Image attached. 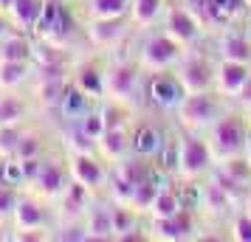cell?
I'll list each match as a JSON object with an SVG mask.
<instances>
[{"instance_id":"obj_1","label":"cell","mask_w":251,"mask_h":242,"mask_svg":"<svg viewBox=\"0 0 251 242\" xmlns=\"http://www.w3.org/2000/svg\"><path fill=\"white\" fill-rule=\"evenodd\" d=\"M68 183H71L68 161L59 158L57 152H46V155L37 161L31 177H28V189L37 192V195L43 197V200H48V203L57 200V197L65 192Z\"/></svg>"},{"instance_id":"obj_2","label":"cell","mask_w":251,"mask_h":242,"mask_svg":"<svg viewBox=\"0 0 251 242\" xmlns=\"http://www.w3.org/2000/svg\"><path fill=\"white\" fill-rule=\"evenodd\" d=\"M138 79H141V65H136L133 59H113L110 68L104 70V96L127 104L130 99H136Z\"/></svg>"},{"instance_id":"obj_3","label":"cell","mask_w":251,"mask_h":242,"mask_svg":"<svg viewBox=\"0 0 251 242\" xmlns=\"http://www.w3.org/2000/svg\"><path fill=\"white\" fill-rule=\"evenodd\" d=\"M181 59V43L170 37L167 31L164 34H152L141 45V54H138V65L147 70H167L172 62Z\"/></svg>"},{"instance_id":"obj_4","label":"cell","mask_w":251,"mask_h":242,"mask_svg":"<svg viewBox=\"0 0 251 242\" xmlns=\"http://www.w3.org/2000/svg\"><path fill=\"white\" fill-rule=\"evenodd\" d=\"M246 141H249V132L243 127V121L234 118V115H226L220 118L212 130V147H215L217 155H237L240 150H246Z\"/></svg>"},{"instance_id":"obj_5","label":"cell","mask_w":251,"mask_h":242,"mask_svg":"<svg viewBox=\"0 0 251 242\" xmlns=\"http://www.w3.org/2000/svg\"><path fill=\"white\" fill-rule=\"evenodd\" d=\"M183 96H186V90H183L181 79H178L175 73L155 70V73H152V79L147 82V99L155 104V107H161V110L178 107Z\"/></svg>"},{"instance_id":"obj_6","label":"cell","mask_w":251,"mask_h":242,"mask_svg":"<svg viewBox=\"0 0 251 242\" xmlns=\"http://www.w3.org/2000/svg\"><path fill=\"white\" fill-rule=\"evenodd\" d=\"M40 110L31 93L20 90H0V127H9V124H23L31 118V113Z\"/></svg>"},{"instance_id":"obj_7","label":"cell","mask_w":251,"mask_h":242,"mask_svg":"<svg viewBox=\"0 0 251 242\" xmlns=\"http://www.w3.org/2000/svg\"><path fill=\"white\" fill-rule=\"evenodd\" d=\"M68 169H71V177L79 180V183H85L91 192L110 180V172L104 169L102 161H99L93 152H71Z\"/></svg>"},{"instance_id":"obj_8","label":"cell","mask_w":251,"mask_h":242,"mask_svg":"<svg viewBox=\"0 0 251 242\" xmlns=\"http://www.w3.org/2000/svg\"><path fill=\"white\" fill-rule=\"evenodd\" d=\"M215 113H217V104L206 90L186 93L181 99V104H178V118L186 127H203V124H209L215 118Z\"/></svg>"},{"instance_id":"obj_9","label":"cell","mask_w":251,"mask_h":242,"mask_svg":"<svg viewBox=\"0 0 251 242\" xmlns=\"http://www.w3.org/2000/svg\"><path fill=\"white\" fill-rule=\"evenodd\" d=\"M175 76L181 79L186 93L209 90V88H212V79H215L212 65H209L203 57H198V54H189V57L178 59V73H175Z\"/></svg>"},{"instance_id":"obj_10","label":"cell","mask_w":251,"mask_h":242,"mask_svg":"<svg viewBox=\"0 0 251 242\" xmlns=\"http://www.w3.org/2000/svg\"><path fill=\"white\" fill-rule=\"evenodd\" d=\"M209 163H212V147L206 144V141L189 138L181 141V158H178V172L183 177H198V175H203V169H209Z\"/></svg>"},{"instance_id":"obj_11","label":"cell","mask_w":251,"mask_h":242,"mask_svg":"<svg viewBox=\"0 0 251 242\" xmlns=\"http://www.w3.org/2000/svg\"><path fill=\"white\" fill-rule=\"evenodd\" d=\"M57 113L65 124H79L82 118L91 113V96L82 90V88H76L74 82H68L65 85V93H62V99L57 104Z\"/></svg>"},{"instance_id":"obj_12","label":"cell","mask_w":251,"mask_h":242,"mask_svg":"<svg viewBox=\"0 0 251 242\" xmlns=\"http://www.w3.org/2000/svg\"><path fill=\"white\" fill-rule=\"evenodd\" d=\"M127 20L125 17H96V20H88V40H91L96 48H113L122 37H125Z\"/></svg>"},{"instance_id":"obj_13","label":"cell","mask_w":251,"mask_h":242,"mask_svg":"<svg viewBox=\"0 0 251 242\" xmlns=\"http://www.w3.org/2000/svg\"><path fill=\"white\" fill-rule=\"evenodd\" d=\"M198 31H201V23H198V17L186 6H172L167 12V34L175 37L181 45L198 40Z\"/></svg>"},{"instance_id":"obj_14","label":"cell","mask_w":251,"mask_h":242,"mask_svg":"<svg viewBox=\"0 0 251 242\" xmlns=\"http://www.w3.org/2000/svg\"><path fill=\"white\" fill-rule=\"evenodd\" d=\"M34 79L31 59H0V90H20Z\"/></svg>"},{"instance_id":"obj_15","label":"cell","mask_w":251,"mask_h":242,"mask_svg":"<svg viewBox=\"0 0 251 242\" xmlns=\"http://www.w3.org/2000/svg\"><path fill=\"white\" fill-rule=\"evenodd\" d=\"M43 9H46V0H12V6L6 9V17L14 28L34 34L37 23L43 17Z\"/></svg>"},{"instance_id":"obj_16","label":"cell","mask_w":251,"mask_h":242,"mask_svg":"<svg viewBox=\"0 0 251 242\" xmlns=\"http://www.w3.org/2000/svg\"><path fill=\"white\" fill-rule=\"evenodd\" d=\"M164 144H167V141H164V135H161V130L152 127V124H147V121L136 124L133 132H130V152H133V155H141V158L158 155Z\"/></svg>"},{"instance_id":"obj_17","label":"cell","mask_w":251,"mask_h":242,"mask_svg":"<svg viewBox=\"0 0 251 242\" xmlns=\"http://www.w3.org/2000/svg\"><path fill=\"white\" fill-rule=\"evenodd\" d=\"M215 76H217V88L226 93V96H237V93L243 90V85L249 82L251 68H249V62H237V59H223Z\"/></svg>"},{"instance_id":"obj_18","label":"cell","mask_w":251,"mask_h":242,"mask_svg":"<svg viewBox=\"0 0 251 242\" xmlns=\"http://www.w3.org/2000/svg\"><path fill=\"white\" fill-rule=\"evenodd\" d=\"M85 225H88V240H116L113 206L91 203L88 211H85Z\"/></svg>"},{"instance_id":"obj_19","label":"cell","mask_w":251,"mask_h":242,"mask_svg":"<svg viewBox=\"0 0 251 242\" xmlns=\"http://www.w3.org/2000/svg\"><path fill=\"white\" fill-rule=\"evenodd\" d=\"M152 231L158 240H186L192 234V214L181 208L172 217H152Z\"/></svg>"},{"instance_id":"obj_20","label":"cell","mask_w":251,"mask_h":242,"mask_svg":"<svg viewBox=\"0 0 251 242\" xmlns=\"http://www.w3.org/2000/svg\"><path fill=\"white\" fill-rule=\"evenodd\" d=\"M31 54H34V43L28 31L9 28L0 37V59H31Z\"/></svg>"},{"instance_id":"obj_21","label":"cell","mask_w":251,"mask_h":242,"mask_svg":"<svg viewBox=\"0 0 251 242\" xmlns=\"http://www.w3.org/2000/svg\"><path fill=\"white\" fill-rule=\"evenodd\" d=\"M71 82H74L76 88H82V90L88 93L91 99L104 96V70L96 68L93 62H82V65H76L74 76H71Z\"/></svg>"},{"instance_id":"obj_22","label":"cell","mask_w":251,"mask_h":242,"mask_svg":"<svg viewBox=\"0 0 251 242\" xmlns=\"http://www.w3.org/2000/svg\"><path fill=\"white\" fill-rule=\"evenodd\" d=\"M96 144H99V152H102L104 158L119 161V158L130 155V132H127V127H107L99 135Z\"/></svg>"},{"instance_id":"obj_23","label":"cell","mask_w":251,"mask_h":242,"mask_svg":"<svg viewBox=\"0 0 251 242\" xmlns=\"http://www.w3.org/2000/svg\"><path fill=\"white\" fill-rule=\"evenodd\" d=\"M88 20L96 17H125L130 12V0H85Z\"/></svg>"},{"instance_id":"obj_24","label":"cell","mask_w":251,"mask_h":242,"mask_svg":"<svg viewBox=\"0 0 251 242\" xmlns=\"http://www.w3.org/2000/svg\"><path fill=\"white\" fill-rule=\"evenodd\" d=\"M164 12V0H130V20L136 25H150Z\"/></svg>"},{"instance_id":"obj_25","label":"cell","mask_w":251,"mask_h":242,"mask_svg":"<svg viewBox=\"0 0 251 242\" xmlns=\"http://www.w3.org/2000/svg\"><path fill=\"white\" fill-rule=\"evenodd\" d=\"M181 208H183V203H181V197H178V192H172L170 186H161L155 200H152V206H150V214L152 217H172Z\"/></svg>"},{"instance_id":"obj_26","label":"cell","mask_w":251,"mask_h":242,"mask_svg":"<svg viewBox=\"0 0 251 242\" xmlns=\"http://www.w3.org/2000/svg\"><path fill=\"white\" fill-rule=\"evenodd\" d=\"M220 51H223V59H237V62H249L251 57V43L243 34H228L223 37L220 43Z\"/></svg>"},{"instance_id":"obj_27","label":"cell","mask_w":251,"mask_h":242,"mask_svg":"<svg viewBox=\"0 0 251 242\" xmlns=\"http://www.w3.org/2000/svg\"><path fill=\"white\" fill-rule=\"evenodd\" d=\"M17 192H20V189H14V186H9V183H3V180H0V228H3V234L9 231V225H12Z\"/></svg>"},{"instance_id":"obj_28","label":"cell","mask_w":251,"mask_h":242,"mask_svg":"<svg viewBox=\"0 0 251 242\" xmlns=\"http://www.w3.org/2000/svg\"><path fill=\"white\" fill-rule=\"evenodd\" d=\"M25 127H28V121H23V124H9V127H0V155H3V158H9V155H14V152H17V144H20V138H23Z\"/></svg>"},{"instance_id":"obj_29","label":"cell","mask_w":251,"mask_h":242,"mask_svg":"<svg viewBox=\"0 0 251 242\" xmlns=\"http://www.w3.org/2000/svg\"><path fill=\"white\" fill-rule=\"evenodd\" d=\"M220 172H226L234 183H249L251 177V163L249 158H237V155H228L226 161H223V166H220Z\"/></svg>"},{"instance_id":"obj_30","label":"cell","mask_w":251,"mask_h":242,"mask_svg":"<svg viewBox=\"0 0 251 242\" xmlns=\"http://www.w3.org/2000/svg\"><path fill=\"white\" fill-rule=\"evenodd\" d=\"M201 200H203V208H212V211H223V208H228V192L223 189V186H217L215 180L203 186Z\"/></svg>"},{"instance_id":"obj_31","label":"cell","mask_w":251,"mask_h":242,"mask_svg":"<svg viewBox=\"0 0 251 242\" xmlns=\"http://www.w3.org/2000/svg\"><path fill=\"white\" fill-rule=\"evenodd\" d=\"M183 6L198 17V23H212L215 20V0H183Z\"/></svg>"},{"instance_id":"obj_32","label":"cell","mask_w":251,"mask_h":242,"mask_svg":"<svg viewBox=\"0 0 251 242\" xmlns=\"http://www.w3.org/2000/svg\"><path fill=\"white\" fill-rule=\"evenodd\" d=\"M79 127L91 135V138H96L99 141V135L104 132V118H102V110H91V113L85 115L79 121Z\"/></svg>"},{"instance_id":"obj_33","label":"cell","mask_w":251,"mask_h":242,"mask_svg":"<svg viewBox=\"0 0 251 242\" xmlns=\"http://www.w3.org/2000/svg\"><path fill=\"white\" fill-rule=\"evenodd\" d=\"M240 0H215V23H226L237 12Z\"/></svg>"},{"instance_id":"obj_34","label":"cell","mask_w":251,"mask_h":242,"mask_svg":"<svg viewBox=\"0 0 251 242\" xmlns=\"http://www.w3.org/2000/svg\"><path fill=\"white\" fill-rule=\"evenodd\" d=\"M231 237H234L237 242H251V217H249V214H243V217L234 222Z\"/></svg>"},{"instance_id":"obj_35","label":"cell","mask_w":251,"mask_h":242,"mask_svg":"<svg viewBox=\"0 0 251 242\" xmlns=\"http://www.w3.org/2000/svg\"><path fill=\"white\" fill-rule=\"evenodd\" d=\"M237 96H240V99H243V102H249V104H251V76H249V82L243 85V90H240Z\"/></svg>"},{"instance_id":"obj_36","label":"cell","mask_w":251,"mask_h":242,"mask_svg":"<svg viewBox=\"0 0 251 242\" xmlns=\"http://www.w3.org/2000/svg\"><path fill=\"white\" fill-rule=\"evenodd\" d=\"M246 158H249V163H251V135H249V141H246Z\"/></svg>"},{"instance_id":"obj_37","label":"cell","mask_w":251,"mask_h":242,"mask_svg":"<svg viewBox=\"0 0 251 242\" xmlns=\"http://www.w3.org/2000/svg\"><path fill=\"white\" fill-rule=\"evenodd\" d=\"M249 127H251V104H249Z\"/></svg>"},{"instance_id":"obj_38","label":"cell","mask_w":251,"mask_h":242,"mask_svg":"<svg viewBox=\"0 0 251 242\" xmlns=\"http://www.w3.org/2000/svg\"><path fill=\"white\" fill-rule=\"evenodd\" d=\"M0 240H6V234H3V228H0Z\"/></svg>"},{"instance_id":"obj_39","label":"cell","mask_w":251,"mask_h":242,"mask_svg":"<svg viewBox=\"0 0 251 242\" xmlns=\"http://www.w3.org/2000/svg\"><path fill=\"white\" fill-rule=\"evenodd\" d=\"M249 217H251V197H249Z\"/></svg>"},{"instance_id":"obj_40","label":"cell","mask_w":251,"mask_h":242,"mask_svg":"<svg viewBox=\"0 0 251 242\" xmlns=\"http://www.w3.org/2000/svg\"><path fill=\"white\" fill-rule=\"evenodd\" d=\"M0 163H3V155H0Z\"/></svg>"},{"instance_id":"obj_41","label":"cell","mask_w":251,"mask_h":242,"mask_svg":"<svg viewBox=\"0 0 251 242\" xmlns=\"http://www.w3.org/2000/svg\"><path fill=\"white\" fill-rule=\"evenodd\" d=\"M246 3H249V6H251V0H246Z\"/></svg>"}]
</instances>
